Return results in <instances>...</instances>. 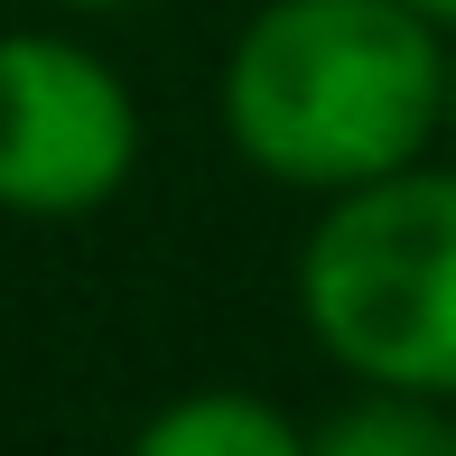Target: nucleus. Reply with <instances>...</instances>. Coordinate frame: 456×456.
<instances>
[{
  "label": "nucleus",
  "mask_w": 456,
  "mask_h": 456,
  "mask_svg": "<svg viewBox=\"0 0 456 456\" xmlns=\"http://www.w3.org/2000/svg\"><path fill=\"white\" fill-rule=\"evenodd\" d=\"M56 10H131V0H56Z\"/></svg>",
  "instance_id": "8"
},
{
  "label": "nucleus",
  "mask_w": 456,
  "mask_h": 456,
  "mask_svg": "<svg viewBox=\"0 0 456 456\" xmlns=\"http://www.w3.org/2000/svg\"><path fill=\"white\" fill-rule=\"evenodd\" d=\"M363 401H345L336 419L317 428V456H456V419L447 401H419V391H382V382H354Z\"/></svg>",
  "instance_id": "5"
},
{
  "label": "nucleus",
  "mask_w": 456,
  "mask_h": 456,
  "mask_svg": "<svg viewBox=\"0 0 456 456\" xmlns=\"http://www.w3.org/2000/svg\"><path fill=\"white\" fill-rule=\"evenodd\" d=\"M140 456H307V428L280 401L233 382H196L140 419Z\"/></svg>",
  "instance_id": "4"
},
{
  "label": "nucleus",
  "mask_w": 456,
  "mask_h": 456,
  "mask_svg": "<svg viewBox=\"0 0 456 456\" xmlns=\"http://www.w3.org/2000/svg\"><path fill=\"white\" fill-rule=\"evenodd\" d=\"M140 168V102L112 56L66 28H0V215L66 224Z\"/></svg>",
  "instance_id": "3"
},
{
  "label": "nucleus",
  "mask_w": 456,
  "mask_h": 456,
  "mask_svg": "<svg viewBox=\"0 0 456 456\" xmlns=\"http://www.w3.org/2000/svg\"><path fill=\"white\" fill-rule=\"evenodd\" d=\"M419 10H428V19H438V28H456V0H419Z\"/></svg>",
  "instance_id": "7"
},
{
  "label": "nucleus",
  "mask_w": 456,
  "mask_h": 456,
  "mask_svg": "<svg viewBox=\"0 0 456 456\" xmlns=\"http://www.w3.org/2000/svg\"><path fill=\"white\" fill-rule=\"evenodd\" d=\"M447 150H456V28H447Z\"/></svg>",
  "instance_id": "6"
},
{
  "label": "nucleus",
  "mask_w": 456,
  "mask_h": 456,
  "mask_svg": "<svg viewBox=\"0 0 456 456\" xmlns=\"http://www.w3.org/2000/svg\"><path fill=\"white\" fill-rule=\"evenodd\" d=\"M242 168L345 196L447 140V28L419 0H261L224 56Z\"/></svg>",
  "instance_id": "1"
},
{
  "label": "nucleus",
  "mask_w": 456,
  "mask_h": 456,
  "mask_svg": "<svg viewBox=\"0 0 456 456\" xmlns=\"http://www.w3.org/2000/svg\"><path fill=\"white\" fill-rule=\"evenodd\" d=\"M298 317L345 382L456 401V159H410L317 196L298 242Z\"/></svg>",
  "instance_id": "2"
}]
</instances>
